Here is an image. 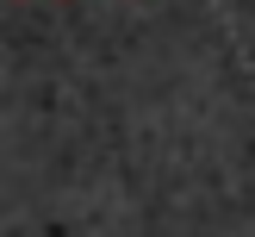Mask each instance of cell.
I'll list each match as a JSON object with an SVG mask.
<instances>
[]
</instances>
